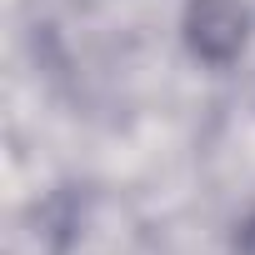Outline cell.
I'll return each mask as SVG.
<instances>
[{
	"label": "cell",
	"instance_id": "obj_1",
	"mask_svg": "<svg viewBox=\"0 0 255 255\" xmlns=\"http://www.w3.org/2000/svg\"><path fill=\"white\" fill-rule=\"evenodd\" d=\"M180 40L190 60L205 70H230L250 45V10L245 0H185L180 10Z\"/></svg>",
	"mask_w": 255,
	"mask_h": 255
},
{
	"label": "cell",
	"instance_id": "obj_2",
	"mask_svg": "<svg viewBox=\"0 0 255 255\" xmlns=\"http://www.w3.org/2000/svg\"><path fill=\"white\" fill-rule=\"evenodd\" d=\"M235 255H255V215H245L235 225Z\"/></svg>",
	"mask_w": 255,
	"mask_h": 255
}]
</instances>
